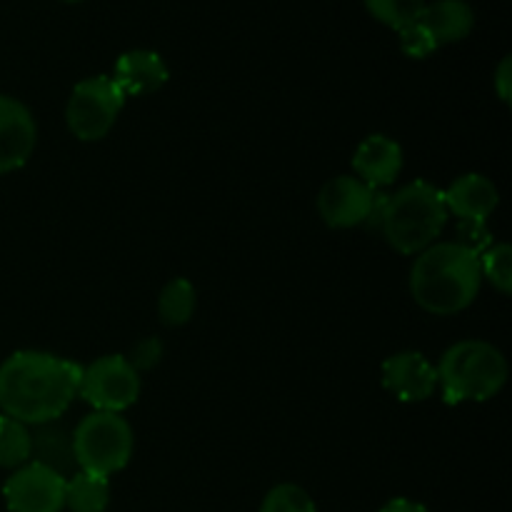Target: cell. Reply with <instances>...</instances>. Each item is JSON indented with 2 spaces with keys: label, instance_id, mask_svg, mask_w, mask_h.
<instances>
[{
  "label": "cell",
  "instance_id": "12",
  "mask_svg": "<svg viewBox=\"0 0 512 512\" xmlns=\"http://www.w3.org/2000/svg\"><path fill=\"white\" fill-rule=\"evenodd\" d=\"M448 213L460 218V223H485L500 203V193L493 180L480 173L460 175L443 190Z\"/></svg>",
  "mask_w": 512,
  "mask_h": 512
},
{
  "label": "cell",
  "instance_id": "9",
  "mask_svg": "<svg viewBox=\"0 0 512 512\" xmlns=\"http://www.w3.org/2000/svg\"><path fill=\"white\" fill-rule=\"evenodd\" d=\"M378 193L380 190H373L353 175H340L320 190L318 213L328 228H358V225L368 223Z\"/></svg>",
  "mask_w": 512,
  "mask_h": 512
},
{
  "label": "cell",
  "instance_id": "14",
  "mask_svg": "<svg viewBox=\"0 0 512 512\" xmlns=\"http://www.w3.org/2000/svg\"><path fill=\"white\" fill-rule=\"evenodd\" d=\"M113 83L128 98L155 93L168 83V65L155 50H128L115 60Z\"/></svg>",
  "mask_w": 512,
  "mask_h": 512
},
{
  "label": "cell",
  "instance_id": "7",
  "mask_svg": "<svg viewBox=\"0 0 512 512\" xmlns=\"http://www.w3.org/2000/svg\"><path fill=\"white\" fill-rule=\"evenodd\" d=\"M78 395L95 413H123L138 400L140 373L125 355H103L80 370Z\"/></svg>",
  "mask_w": 512,
  "mask_h": 512
},
{
  "label": "cell",
  "instance_id": "23",
  "mask_svg": "<svg viewBox=\"0 0 512 512\" xmlns=\"http://www.w3.org/2000/svg\"><path fill=\"white\" fill-rule=\"evenodd\" d=\"M398 33H400V48H403V53L408 55V58H418V60L428 58L430 53L438 50V43H435L430 30L425 28L420 20L405 25V28L398 30Z\"/></svg>",
  "mask_w": 512,
  "mask_h": 512
},
{
  "label": "cell",
  "instance_id": "1",
  "mask_svg": "<svg viewBox=\"0 0 512 512\" xmlns=\"http://www.w3.org/2000/svg\"><path fill=\"white\" fill-rule=\"evenodd\" d=\"M80 365L40 350H20L0 365V408L25 425L55 423L78 398Z\"/></svg>",
  "mask_w": 512,
  "mask_h": 512
},
{
  "label": "cell",
  "instance_id": "21",
  "mask_svg": "<svg viewBox=\"0 0 512 512\" xmlns=\"http://www.w3.org/2000/svg\"><path fill=\"white\" fill-rule=\"evenodd\" d=\"M365 8L380 23L390 25L395 30H403L405 25L415 23L423 15L425 0H365Z\"/></svg>",
  "mask_w": 512,
  "mask_h": 512
},
{
  "label": "cell",
  "instance_id": "10",
  "mask_svg": "<svg viewBox=\"0 0 512 512\" xmlns=\"http://www.w3.org/2000/svg\"><path fill=\"white\" fill-rule=\"evenodd\" d=\"M383 388L403 403H423L438 388V370L418 350H403L383 363Z\"/></svg>",
  "mask_w": 512,
  "mask_h": 512
},
{
  "label": "cell",
  "instance_id": "4",
  "mask_svg": "<svg viewBox=\"0 0 512 512\" xmlns=\"http://www.w3.org/2000/svg\"><path fill=\"white\" fill-rule=\"evenodd\" d=\"M438 385L448 405L485 403L508 383V360L485 340H463L443 353L438 363Z\"/></svg>",
  "mask_w": 512,
  "mask_h": 512
},
{
  "label": "cell",
  "instance_id": "15",
  "mask_svg": "<svg viewBox=\"0 0 512 512\" xmlns=\"http://www.w3.org/2000/svg\"><path fill=\"white\" fill-rule=\"evenodd\" d=\"M420 23L430 30L433 40L440 45L458 43L473 30L475 13L468 0H433L425 3Z\"/></svg>",
  "mask_w": 512,
  "mask_h": 512
},
{
  "label": "cell",
  "instance_id": "19",
  "mask_svg": "<svg viewBox=\"0 0 512 512\" xmlns=\"http://www.w3.org/2000/svg\"><path fill=\"white\" fill-rule=\"evenodd\" d=\"M33 455V435L20 420L0 415V468H20Z\"/></svg>",
  "mask_w": 512,
  "mask_h": 512
},
{
  "label": "cell",
  "instance_id": "17",
  "mask_svg": "<svg viewBox=\"0 0 512 512\" xmlns=\"http://www.w3.org/2000/svg\"><path fill=\"white\" fill-rule=\"evenodd\" d=\"M110 505V483L100 475L78 470L65 480V508L70 512H105Z\"/></svg>",
  "mask_w": 512,
  "mask_h": 512
},
{
  "label": "cell",
  "instance_id": "24",
  "mask_svg": "<svg viewBox=\"0 0 512 512\" xmlns=\"http://www.w3.org/2000/svg\"><path fill=\"white\" fill-rule=\"evenodd\" d=\"M160 358H163V343L158 338H143L140 343L133 345L128 363L138 373H143V370H153L160 363Z\"/></svg>",
  "mask_w": 512,
  "mask_h": 512
},
{
  "label": "cell",
  "instance_id": "26",
  "mask_svg": "<svg viewBox=\"0 0 512 512\" xmlns=\"http://www.w3.org/2000/svg\"><path fill=\"white\" fill-rule=\"evenodd\" d=\"M380 512H428V508L420 503H415V500H408V498H395L390 500L388 505H385Z\"/></svg>",
  "mask_w": 512,
  "mask_h": 512
},
{
  "label": "cell",
  "instance_id": "3",
  "mask_svg": "<svg viewBox=\"0 0 512 512\" xmlns=\"http://www.w3.org/2000/svg\"><path fill=\"white\" fill-rule=\"evenodd\" d=\"M448 223L443 190L425 180L400 188L388 195L378 233L403 255H420L440 238Z\"/></svg>",
  "mask_w": 512,
  "mask_h": 512
},
{
  "label": "cell",
  "instance_id": "6",
  "mask_svg": "<svg viewBox=\"0 0 512 512\" xmlns=\"http://www.w3.org/2000/svg\"><path fill=\"white\" fill-rule=\"evenodd\" d=\"M125 105V95L110 75L80 80L68 98L65 123L68 130L83 143H95L110 133Z\"/></svg>",
  "mask_w": 512,
  "mask_h": 512
},
{
  "label": "cell",
  "instance_id": "8",
  "mask_svg": "<svg viewBox=\"0 0 512 512\" xmlns=\"http://www.w3.org/2000/svg\"><path fill=\"white\" fill-rule=\"evenodd\" d=\"M3 498L10 512H60L65 508V478L33 460L5 480Z\"/></svg>",
  "mask_w": 512,
  "mask_h": 512
},
{
  "label": "cell",
  "instance_id": "11",
  "mask_svg": "<svg viewBox=\"0 0 512 512\" xmlns=\"http://www.w3.org/2000/svg\"><path fill=\"white\" fill-rule=\"evenodd\" d=\"M35 118L20 100L0 95V175L23 168L35 150Z\"/></svg>",
  "mask_w": 512,
  "mask_h": 512
},
{
  "label": "cell",
  "instance_id": "5",
  "mask_svg": "<svg viewBox=\"0 0 512 512\" xmlns=\"http://www.w3.org/2000/svg\"><path fill=\"white\" fill-rule=\"evenodd\" d=\"M133 448V428L118 413H90L73 430L75 463L83 473L110 478L130 463Z\"/></svg>",
  "mask_w": 512,
  "mask_h": 512
},
{
  "label": "cell",
  "instance_id": "22",
  "mask_svg": "<svg viewBox=\"0 0 512 512\" xmlns=\"http://www.w3.org/2000/svg\"><path fill=\"white\" fill-rule=\"evenodd\" d=\"M260 512H315V503L300 485H275L265 495Z\"/></svg>",
  "mask_w": 512,
  "mask_h": 512
},
{
  "label": "cell",
  "instance_id": "25",
  "mask_svg": "<svg viewBox=\"0 0 512 512\" xmlns=\"http://www.w3.org/2000/svg\"><path fill=\"white\" fill-rule=\"evenodd\" d=\"M495 93L500 95L503 103H510V95H512V58L505 55L500 60L498 70H495Z\"/></svg>",
  "mask_w": 512,
  "mask_h": 512
},
{
  "label": "cell",
  "instance_id": "16",
  "mask_svg": "<svg viewBox=\"0 0 512 512\" xmlns=\"http://www.w3.org/2000/svg\"><path fill=\"white\" fill-rule=\"evenodd\" d=\"M40 433L33 435V455L30 458L35 463L45 465V468L55 470L58 475H63L65 480L70 475L78 473V463H75V453H73V433L68 430L58 428L53 423L40 425Z\"/></svg>",
  "mask_w": 512,
  "mask_h": 512
},
{
  "label": "cell",
  "instance_id": "18",
  "mask_svg": "<svg viewBox=\"0 0 512 512\" xmlns=\"http://www.w3.org/2000/svg\"><path fill=\"white\" fill-rule=\"evenodd\" d=\"M195 303H198V295H195V288L190 280H170L158 298L160 320L168 328H180V325L190 323V318L195 313Z\"/></svg>",
  "mask_w": 512,
  "mask_h": 512
},
{
  "label": "cell",
  "instance_id": "2",
  "mask_svg": "<svg viewBox=\"0 0 512 512\" xmlns=\"http://www.w3.org/2000/svg\"><path fill=\"white\" fill-rule=\"evenodd\" d=\"M483 275L478 253L460 243H433L415 258L410 293L433 315H455L478 298Z\"/></svg>",
  "mask_w": 512,
  "mask_h": 512
},
{
  "label": "cell",
  "instance_id": "20",
  "mask_svg": "<svg viewBox=\"0 0 512 512\" xmlns=\"http://www.w3.org/2000/svg\"><path fill=\"white\" fill-rule=\"evenodd\" d=\"M480 275L493 283L498 293H512V250L508 243H493L478 255Z\"/></svg>",
  "mask_w": 512,
  "mask_h": 512
},
{
  "label": "cell",
  "instance_id": "13",
  "mask_svg": "<svg viewBox=\"0 0 512 512\" xmlns=\"http://www.w3.org/2000/svg\"><path fill=\"white\" fill-rule=\"evenodd\" d=\"M353 170L373 190L388 188L403 170V148L388 135H368L355 150Z\"/></svg>",
  "mask_w": 512,
  "mask_h": 512
}]
</instances>
